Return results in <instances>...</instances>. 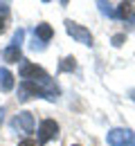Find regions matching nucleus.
Returning <instances> with one entry per match:
<instances>
[{"label": "nucleus", "mask_w": 135, "mask_h": 146, "mask_svg": "<svg viewBox=\"0 0 135 146\" xmlns=\"http://www.w3.org/2000/svg\"><path fill=\"white\" fill-rule=\"evenodd\" d=\"M11 128L18 130L23 135H29L34 130V115L32 112H18L14 119H11Z\"/></svg>", "instance_id": "nucleus-5"}, {"label": "nucleus", "mask_w": 135, "mask_h": 146, "mask_svg": "<svg viewBox=\"0 0 135 146\" xmlns=\"http://www.w3.org/2000/svg\"><path fill=\"white\" fill-rule=\"evenodd\" d=\"M7 16H9V5H0V34L5 32V23H7Z\"/></svg>", "instance_id": "nucleus-12"}, {"label": "nucleus", "mask_w": 135, "mask_h": 146, "mask_svg": "<svg viewBox=\"0 0 135 146\" xmlns=\"http://www.w3.org/2000/svg\"><path fill=\"white\" fill-rule=\"evenodd\" d=\"M65 32L74 38L77 43H81V45H92V34H90L86 27H81V25H77V23H72V20L65 23Z\"/></svg>", "instance_id": "nucleus-3"}, {"label": "nucleus", "mask_w": 135, "mask_h": 146, "mask_svg": "<svg viewBox=\"0 0 135 146\" xmlns=\"http://www.w3.org/2000/svg\"><path fill=\"white\" fill-rule=\"evenodd\" d=\"M59 135V124L54 119H43L39 124V144H47Z\"/></svg>", "instance_id": "nucleus-4"}, {"label": "nucleus", "mask_w": 135, "mask_h": 146, "mask_svg": "<svg viewBox=\"0 0 135 146\" xmlns=\"http://www.w3.org/2000/svg\"><path fill=\"white\" fill-rule=\"evenodd\" d=\"M108 146H135V133L128 128H113L106 135Z\"/></svg>", "instance_id": "nucleus-2"}, {"label": "nucleus", "mask_w": 135, "mask_h": 146, "mask_svg": "<svg viewBox=\"0 0 135 146\" xmlns=\"http://www.w3.org/2000/svg\"><path fill=\"white\" fill-rule=\"evenodd\" d=\"M23 38H25V29H16V34H14V43H11V45H16V47H20V43H23Z\"/></svg>", "instance_id": "nucleus-14"}, {"label": "nucleus", "mask_w": 135, "mask_h": 146, "mask_svg": "<svg viewBox=\"0 0 135 146\" xmlns=\"http://www.w3.org/2000/svg\"><path fill=\"white\" fill-rule=\"evenodd\" d=\"M43 76H45V70H43V68L29 63V61H23V63H20V79H23V81H34V79H43Z\"/></svg>", "instance_id": "nucleus-6"}, {"label": "nucleus", "mask_w": 135, "mask_h": 146, "mask_svg": "<svg viewBox=\"0 0 135 146\" xmlns=\"http://www.w3.org/2000/svg\"><path fill=\"white\" fill-rule=\"evenodd\" d=\"M18 146H36V142H32V139H25V142H20Z\"/></svg>", "instance_id": "nucleus-16"}, {"label": "nucleus", "mask_w": 135, "mask_h": 146, "mask_svg": "<svg viewBox=\"0 0 135 146\" xmlns=\"http://www.w3.org/2000/svg\"><path fill=\"white\" fill-rule=\"evenodd\" d=\"M99 9H101V14L115 18V9H113V5H108V2H99Z\"/></svg>", "instance_id": "nucleus-13"}, {"label": "nucleus", "mask_w": 135, "mask_h": 146, "mask_svg": "<svg viewBox=\"0 0 135 146\" xmlns=\"http://www.w3.org/2000/svg\"><path fill=\"white\" fill-rule=\"evenodd\" d=\"M115 18H122V20H131V23H135V7L131 5V2H122V5H117Z\"/></svg>", "instance_id": "nucleus-7"}, {"label": "nucleus", "mask_w": 135, "mask_h": 146, "mask_svg": "<svg viewBox=\"0 0 135 146\" xmlns=\"http://www.w3.org/2000/svg\"><path fill=\"white\" fill-rule=\"evenodd\" d=\"M0 90L2 92L14 90V74L9 72L7 68H0Z\"/></svg>", "instance_id": "nucleus-9"}, {"label": "nucleus", "mask_w": 135, "mask_h": 146, "mask_svg": "<svg viewBox=\"0 0 135 146\" xmlns=\"http://www.w3.org/2000/svg\"><path fill=\"white\" fill-rule=\"evenodd\" d=\"M122 40H124V34H117V36L113 38V45H122Z\"/></svg>", "instance_id": "nucleus-15"}, {"label": "nucleus", "mask_w": 135, "mask_h": 146, "mask_svg": "<svg viewBox=\"0 0 135 146\" xmlns=\"http://www.w3.org/2000/svg\"><path fill=\"white\" fill-rule=\"evenodd\" d=\"M32 97H45L50 101H54L59 97V86L45 74L43 79H34V81H20L18 86V99L27 101Z\"/></svg>", "instance_id": "nucleus-1"}, {"label": "nucleus", "mask_w": 135, "mask_h": 146, "mask_svg": "<svg viewBox=\"0 0 135 146\" xmlns=\"http://www.w3.org/2000/svg\"><path fill=\"white\" fill-rule=\"evenodd\" d=\"M2 115H5V108H0V124H2Z\"/></svg>", "instance_id": "nucleus-17"}, {"label": "nucleus", "mask_w": 135, "mask_h": 146, "mask_svg": "<svg viewBox=\"0 0 135 146\" xmlns=\"http://www.w3.org/2000/svg\"><path fill=\"white\" fill-rule=\"evenodd\" d=\"M2 58H5V61H9V63H18V61H23L20 47H16V45L5 47V50H2Z\"/></svg>", "instance_id": "nucleus-10"}, {"label": "nucleus", "mask_w": 135, "mask_h": 146, "mask_svg": "<svg viewBox=\"0 0 135 146\" xmlns=\"http://www.w3.org/2000/svg\"><path fill=\"white\" fill-rule=\"evenodd\" d=\"M52 38V27L50 25H45V23H41V25H36L34 27V40H39V43H47Z\"/></svg>", "instance_id": "nucleus-8"}, {"label": "nucleus", "mask_w": 135, "mask_h": 146, "mask_svg": "<svg viewBox=\"0 0 135 146\" xmlns=\"http://www.w3.org/2000/svg\"><path fill=\"white\" fill-rule=\"evenodd\" d=\"M74 68H77V63H74L72 56H65V58L59 63V72H72Z\"/></svg>", "instance_id": "nucleus-11"}]
</instances>
